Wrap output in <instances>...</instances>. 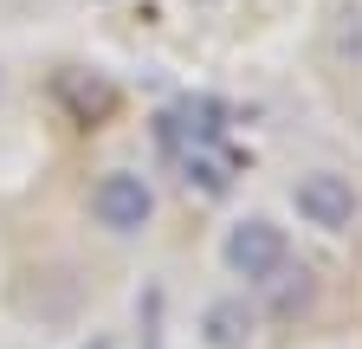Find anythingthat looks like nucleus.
<instances>
[{"label": "nucleus", "mask_w": 362, "mask_h": 349, "mask_svg": "<svg viewBox=\"0 0 362 349\" xmlns=\"http://www.w3.org/2000/svg\"><path fill=\"white\" fill-rule=\"evenodd\" d=\"M201 336L214 349H246L252 336V311H246V297H214L207 304V317H201Z\"/></svg>", "instance_id": "20e7f679"}, {"label": "nucleus", "mask_w": 362, "mask_h": 349, "mask_svg": "<svg viewBox=\"0 0 362 349\" xmlns=\"http://www.w3.org/2000/svg\"><path fill=\"white\" fill-rule=\"evenodd\" d=\"M291 201H298V213L310 227H324V233H343L349 220H356V188L343 182V174H304V182L291 188Z\"/></svg>", "instance_id": "7ed1b4c3"}, {"label": "nucleus", "mask_w": 362, "mask_h": 349, "mask_svg": "<svg viewBox=\"0 0 362 349\" xmlns=\"http://www.w3.org/2000/svg\"><path fill=\"white\" fill-rule=\"evenodd\" d=\"M285 259H291V246H285V227H272V220H240L233 233H226V266H233L240 278H252V285H265V278H279L285 272Z\"/></svg>", "instance_id": "f257e3e1"}, {"label": "nucleus", "mask_w": 362, "mask_h": 349, "mask_svg": "<svg viewBox=\"0 0 362 349\" xmlns=\"http://www.w3.org/2000/svg\"><path fill=\"white\" fill-rule=\"evenodd\" d=\"M181 129H194L201 143H207V136H220V104H214V97H188V104L168 117V129H162V136H181Z\"/></svg>", "instance_id": "39448f33"}, {"label": "nucleus", "mask_w": 362, "mask_h": 349, "mask_svg": "<svg viewBox=\"0 0 362 349\" xmlns=\"http://www.w3.org/2000/svg\"><path fill=\"white\" fill-rule=\"evenodd\" d=\"M90 213H98V227L110 233H143L149 213H156V194L143 174H104L98 194H90Z\"/></svg>", "instance_id": "f03ea898"}]
</instances>
